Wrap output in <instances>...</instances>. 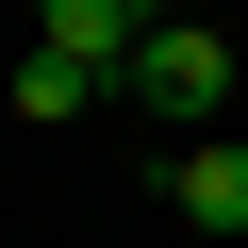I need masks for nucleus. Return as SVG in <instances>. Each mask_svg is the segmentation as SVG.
<instances>
[{
  "label": "nucleus",
  "mask_w": 248,
  "mask_h": 248,
  "mask_svg": "<svg viewBox=\"0 0 248 248\" xmlns=\"http://www.w3.org/2000/svg\"><path fill=\"white\" fill-rule=\"evenodd\" d=\"M116 99L166 116V133H215V99H232V33H215V17H149V50L116 66Z\"/></svg>",
  "instance_id": "f257e3e1"
},
{
  "label": "nucleus",
  "mask_w": 248,
  "mask_h": 248,
  "mask_svg": "<svg viewBox=\"0 0 248 248\" xmlns=\"http://www.w3.org/2000/svg\"><path fill=\"white\" fill-rule=\"evenodd\" d=\"M149 17H166V0H33V50H66L83 83H116V66L149 50Z\"/></svg>",
  "instance_id": "f03ea898"
},
{
  "label": "nucleus",
  "mask_w": 248,
  "mask_h": 248,
  "mask_svg": "<svg viewBox=\"0 0 248 248\" xmlns=\"http://www.w3.org/2000/svg\"><path fill=\"white\" fill-rule=\"evenodd\" d=\"M166 199H182L199 232H248V149H232V133H182V166H166Z\"/></svg>",
  "instance_id": "7ed1b4c3"
},
{
  "label": "nucleus",
  "mask_w": 248,
  "mask_h": 248,
  "mask_svg": "<svg viewBox=\"0 0 248 248\" xmlns=\"http://www.w3.org/2000/svg\"><path fill=\"white\" fill-rule=\"evenodd\" d=\"M0 99H17V116H83V99H116V83H83L66 50H17V83H0Z\"/></svg>",
  "instance_id": "20e7f679"
}]
</instances>
